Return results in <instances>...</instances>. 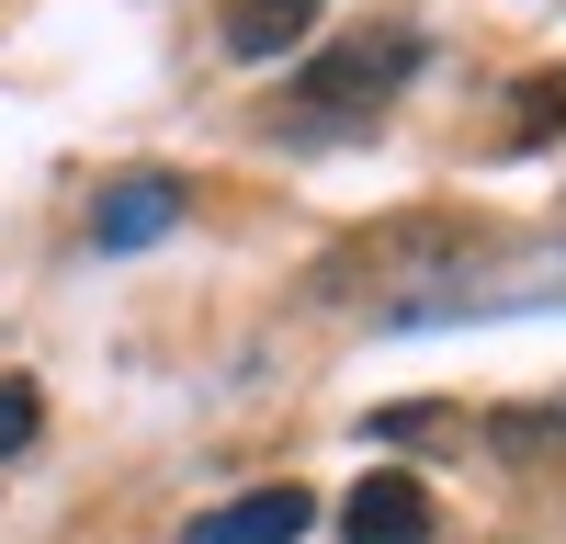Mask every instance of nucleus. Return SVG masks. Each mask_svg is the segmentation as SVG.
Here are the masks:
<instances>
[{
	"instance_id": "f03ea898",
	"label": "nucleus",
	"mask_w": 566,
	"mask_h": 544,
	"mask_svg": "<svg viewBox=\"0 0 566 544\" xmlns=\"http://www.w3.org/2000/svg\"><path fill=\"white\" fill-rule=\"evenodd\" d=\"M181 227V181L170 170H125L103 205H91V239L103 250H148V239H170Z\"/></svg>"
},
{
	"instance_id": "39448f33",
	"label": "nucleus",
	"mask_w": 566,
	"mask_h": 544,
	"mask_svg": "<svg viewBox=\"0 0 566 544\" xmlns=\"http://www.w3.org/2000/svg\"><path fill=\"white\" fill-rule=\"evenodd\" d=\"M34 431H45V397H34V386L12 375V386H0V453H23Z\"/></svg>"
},
{
	"instance_id": "7ed1b4c3",
	"label": "nucleus",
	"mask_w": 566,
	"mask_h": 544,
	"mask_svg": "<svg viewBox=\"0 0 566 544\" xmlns=\"http://www.w3.org/2000/svg\"><path fill=\"white\" fill-rule=\"evenodd\" d=\"M306 522H317L306 488H250V499H227V511H205L181 544H306Z\"/></svg>"
},
{
	"instance_id": "20e7f679",
	"label": "nucleus",
	"mask_w": 566,
	"mask_h": 544,
	"mask_svg": "<svg viewBox=\"0 0 566 544\" xmlns=\"http://www.w3.org/2000/svg\"><path fill=\"white\" fill-rule=\"evenodd\" d=\"M306 34V0H250L239 23H227V45H239V57H272V45H295Z\"/></svg>"
},
{
	"instance_id": "f257e3e1",
	"label": "nucleus",
	"mask_w": 566,
	"mask_h": 544,
	"mask_svg": "<svg viewBox=\"0 0 566 544\" xmlns=\"http://www.w3.org/2000/svg\"><path fill=\"white\" fill-rule=\"evenodd\" d=\"M352 544H431V488H419L408 465H374L352 488V511H340Z\"/></svg>"
}]
</instances>
